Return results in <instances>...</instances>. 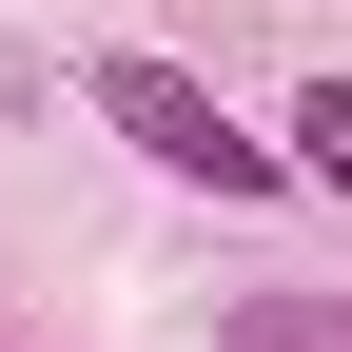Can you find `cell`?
I'll return each instance as SVG.
<instances>
[{"instance_id": "7a4b0ae2", "label": "cell", "mask_w": 352, "mask_h": 352, "mask_svg": "<svg viewBox=\"0 0 352 352\" xmlns=\"http://www.w3.org/2000/svg\"><path fill=\"white\" fill-rule=\"evenodd\" d=\"M294 176H333V196H352V78H314V98H294Z\"/></svg>"}, {"instance_id": "6da1fadb", "label": "cell", "mask_w": 352, "mask_h": 352, "mask_svg": "<svg viewBox=\"0 0 352 352\" xmlns=\"http://www.w3.org/2000/svg\"><path fill=\"white\" fill-rule=\"evenodd\" d=\"M98 118H118V138H138L157 176H196V196H274V176H294L274 138H235V118H215L176 59H98Z\"/></svg>"}]
</instances>
